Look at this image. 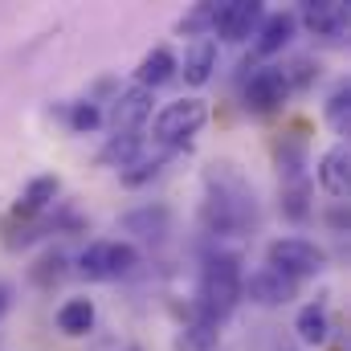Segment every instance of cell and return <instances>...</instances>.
<instances>
[{"instance_id": "6da1fadb", "label": "cell", "mask_w": 351, "mask_h": 351, "mask_svg": "<svg viewBox=\"0 0 351 351\" xmlns=\"http://www.w3.org/2000/svg\"><path fill=\"white\" fill-rule=\"evenodd\" d=\"M204 204H200V225L217 237L225 233H245L254 221H258V204H254V188L250 180L237 172V164L229 160H217L208 164L204 172Z\"/></svg>"}, {"instance_id": "7a4b0ae2", "label": "cell", "mask_w": 351, "mask_h": 351, "mask_svg": "<svg viewBox=\"0 0 351 351\" xmlns=\"http://www.w3.org/2000/svg\"><path fill=\"white\" fill-rule=\"evenodd\" d=\"M241 258L237 254H213L200 269V286H196V319L221 327L233 306L241 302Z\"/></svg>"}, {"instance_id": "3957f363", "label": "cell", "mask_w": 351, "mask_h": 351, "mask_svg": "<svg viewBox=\"0 0 351 351\" xmlns=\"http://www.w3.org/2000/svg\"><path fill=\"white\" fill-rule=\"evenodd\" d=\"M139 245L131 241H90L78 258V274L86 282H114V278H127L135 265H139Z\"/></svg>"}, {"instance_id": "277c9868", "label": "cell", "mask_w": 351, "mask_h": 351, "mask_svg": "<svg viewBox=\"0 0 351 351\" xmlns=\"http://www.w3.org/2000/svg\"><path fill=\"white\" fill-rule=\"evenodd\" d=\"M265 265L286 274L290 282H302V278H315L327 269V254L306 237H278L265 245Z\"/></svg>"}, {"instance_id": "5b68a950", "label": "cell", "mask_w": 351, "mask_h": 351, "mask_svg": "<svg viewBox=\"0 0 351 351\" xmlns=\"http://www.w3.org/2000/svg\"><path fill=\"white\" fill-rule=\"evenodd\" d=\"M208 123V106H204V98H176L168 102L160 114H156V123H152V131H156V143H164V147H180V143H188L200 127Z\"/></svg>"}, {"instance_id": "8992f818", "label": "cell", "mask_w": 351, "mask_h": 351, "mask_svg": "<svg viewBox=\"0 0 351 351\" xmlns=\"http://www.w3.org/2000/svg\"><path fill=\"white\" fill-rule=\"evenodd\" d=\"M290 98V82H286V70L282 66H262L250 74L245 82V110L250 114H278L282 102Z\"/></svg>"}, {"instance_id": "52a82bcc", "label": "cell", "mask_w": 351, "mask_h": 351, "mask_svg": "<svg viewBox=\"0 0 351 351\" xmlns=\"http://www.w3.org/2000/svg\"><path fill=\"white\" fill-rule=\"evenodd\" d=\"M262 4L258 0H229V4H217V16H213V33L221 37V41H245V37H254L258 33V25H262Z\"/></svg>"}, {"instance_id": "ba28073f", "label": "cell", "mask_w": 351, "mask_h": 351, "mask_svg": "<svg viewBox=\"0 0 351 351\" xmlns=\"http://www.w3.org/2000/svg\"><path fill=\"white\" fill-rule=\"evenodd\" d=\"M241 298H250L258 306H286L290 298H298V282H290L286 274L262 265L250 278H241Z\"/></svg>"}, {"instance_id": "9c48e42d", "label": "cell", "mask_w": 351, "mask_h": 351, "mask_svg": "<svg viewBox=\"0 0 351 351\" xmlns=\"http://www.w3.org/2000/svg\"><path fill=\"white\" fill-rule=\"evenodd\" d=\"M315 180H319V188H323L335 204H343L348 192H351V143L327 147L323 160H319V168H315Z\"/></svg>"}, {"instance_id": "30bf717a", "label": "cell", "mask_w": 351, "mask_h": 351, "mask_svg": "<svg viewBox=\"0 0 351 351\" xmlns=\"http://www.w3.org/2000/svg\"><path fill=\"white\" fill-rule=\"evenodd\" d=\"M152 102H156L152 90H143V86L123 90L114 98V106H110V131L114 135H139L143 123L152 119Z\"/></svg>"}, {"instance_id": "8fae6325", "label": "cell", "mask_w": 351, "mask_h": 351, "mask_svg": "<svg viewBox=\"0 0 351 351\" xmlns=\"http://www.w3.org/2000/svg\"><path fill=\"white\" fill-rule=\"evenodd\" d=\"M294 29H298V16L294 12H269L262 16V25H258V41H254V58H274V53H282L286 45H290V37H294Z\"/></svg>"}, {"instance_id": "7c38bea8", "label": "cell", "mask_w": 351, "mask_h": 351, "mask_svg": "<svg viewBox=\"0 0 351 351\" xmlns=\"http://www.w3.org/2000/svg\"><path fill=\"white\" fill-rule=\"evenodd\" d=\"M302 25L315 37H343V29H348V4L343 0H311V4H302Z\"/></svg>"}, {"instance_id": "4fadbf2b", "label": "cell", "mask_w": 351, "mask_h": 351, "mask_svg": "<svg viewBox=\"0 0 351 351\" xmlns=\"http://www.w3.org/2000/svg\"><path fill=\"white\" fill-rule=\"evenodd\" d=\"M58 192H62V180L53 172L45 176H33L29 184H25V192H21V200H16V208H12V217H21V221H33L37 213H45L53 200H58Z\"/></svg>"}, {"instance_id": "5bb4252c", "label": "cell", "mask_w": 351, "mask_h": 351, "mask_svg": "<svg viewBox=\"0 0 351 351\" xmlns=\"http://www.w3.org/2000/svg\"><path fill=\"white\" fill-rule=\"evenodd\" d=\"M176 70H180L176 53L168 49V45H156V49L143 53V62H139V70H135V86L156 90V86H164V82H172Z\"/></svg>"}, {"instance_id": "9a60e30c", "label": "cell", "mask_w": 351, "mask_h": 351, "mask_svg": "<svg viewBox=\"0 0 351 351\" xmlns=\"http://www.w3.org/2000/svg\"><path fill=\"white\" fill-rule=\"evenodd\" d=\"M217 70V41L213 37H200L184 49V82L188 86H204Z\"/></svg>"}, {"instance_id": "2e32d148", "label": "cell", "mask_w": 351, "mask_h": 351, "mask_svg": "<svg viewBox=\"0 0 351 351\" xmlns=\"http://www.w3.org/2000/svg\"><path fill=\"white\" fill-rule=\"evenodd\" d=\"M94 319H98V311H94L90 298H70V302H62V311H58V331L70 335V339H82V335L94 331Z\"/></svg>"}, {"instance_id": "e0dca14e", "label": "cell", "mask_w": 351, "mask_h": 351, "mask_svg": "<svg viewBox=\"0 0 351 351\" xmlns=\"http://www.w3.org/2000/svg\"><path fill=\"white\" fill-rule=\"evenodd\" d=\"M123 229L127 233H135V237H143V241H164V233H168V208H135V213H127L123 217Z\"/></svg>"}, {"instance_id": "ac0fdd59", "label": "cell", "mask_w": 351, "mask_h": 351, "mask_svg": "<svg viewBox=\"0 0 351 351\" xmlns=\"http://www.w3.org/2000/svg\"><path fill=\"white\" fill-rule=\"evenodd\" d=\"M294 331H298V339H302V343L323 348V343L331 339V319H327V306H323V302L302 306V311H298V319H294Z\"/></svg>"}, {"instance_id": "d6986e66", "label": "cell", "mask_w": 351, "mask_h": 351, "mask_svg": "<svg viewBox=\"0 0 351 351\" xmlns=\"http://www.w3.org/2000/svg\"><path fill=\"white\" fill-rule=\"evenodd\" d=\"M282 217L302 225L311 217V180L306 176H294V180H282Z\"/></svg>"}, {"instance_id": "ffe728a7", "label": "cell", "mask_w": 351, "mask_h": 351, "mask_svg": "<svg viewBox=\"0 0 351 351\" xmlns=\"http://www.w3.org/2000/svg\"><path fill=\"white\" fill-rule=\"evenodd\" d=\"M172 160V147H164V152H156V156H135L127 168H119V180L127 184V188H139V184H147L152 176H160V168Z\"/></svg>"}, {"instance_id": "44dd1931", "label": "cell", "mask_w": 351, "mask_h": 351, "mask_svg": "<svg viewBox=\"0 0 351 351\" xmlns=\"http://www.w3.org/2000/svg\"><path fill=\"white\" fill-rule=\"evenodd\" d=\"M139 147H143V135H110V143L102 147L98 164H119V168H127V164L139 156Z\"/></svg>"}, {"instance_id": "7402d4cb", "label": "cell", "mask_w": 351, "mask_h": 351, "mask_svg": "<svg viewBox=\"0 0 351 351\" xmlns=\"http://www.w3.org/2000/svg\"><path fill=\"white\" fill-rule=\"evenodd\" d=\"M213 16H217V4H196L192 12H184L180 16V33L184 37H192V41H200V37H208L213 33Z\"/></svg>"}, {"instance_id": "603a6c76", "label": "cell", "mask_w": 351, "mask_h": 351, "mask_svg": "<svg viewBox=\"0 0 351 351\" xmlns=\"http://www.w3.org/2000/svg\"><path fill=\"white\" fill-rule=\"evenodd\" d=\"M217 339H221V327H213V323H200V319H196V323L184 331L180 348H184V351H208Z\"/></svg>"}, {"instance_id": "cb8c5ba5", "label": "cell", "mask_w": 351, "mask_h": 351, "mask_svg": "<svg viewBox=\"0 0 351 351\" xmlns=\"http://www.w3.org/2000/svg\"><path fill=\"white\" fill-rule=\"evenodd\" d=\"M70 127L78 131V135H90V131H98L102 127V110H98V102H74L70 106Z\"/></svg>"}, {"instance_id": "d4e9b609", "label": "cell", "mask_w": 351, "mask_h": 351, "mask_svg": "<svg viewBox=\"0 0 351 351\" xmlns=\"http://www.w3.org/2000/svg\"><path fill=\"white\" fill-rule=\"evenodd\" d=\"M327 119H331L339 131H348V123H351V90H348V82L335 86V94L327 98Z\"/></svg>"}, {"instance_id": "484cf974", "label": "cell", "mask_w": 351, "mask_h": 351, "mask_svg": "<svg viewBox=\"0 0 351 351\" xmlns=\"http://www.w3.org/2000/svg\"><path fill=\"white\" fill-rule=\"evenodd\" d=\"M8 302H12V290L0 282V319H4V311H8Z\"/></svg>"}, {"instance_id": "4316f807", "label": "cell", "mask_w": 351, "mask_h": 351, "mask_svg": "<svg viewBox=\"0 0 351 351\" xmlns=\"http://www.w3.org/2000/svg\"><path fill=\"white\" fill-rule=\"evenodd\" d=\"M127 351H143V348H127Z\"/></svg>"}]
</instances>
